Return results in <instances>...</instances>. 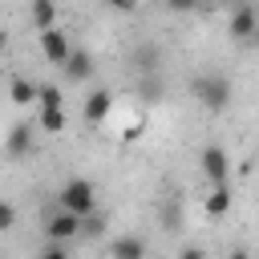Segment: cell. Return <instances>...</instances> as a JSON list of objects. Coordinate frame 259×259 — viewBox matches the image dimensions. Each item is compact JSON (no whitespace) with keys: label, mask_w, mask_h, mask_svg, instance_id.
Segmentation results:
<instances>
[{"label":"cell","mask_w":259,"mask_h":259,"mask_svg":"<svg viewBox=\"0 0 259 259\" xmlns=\"http://www.w3.org/2000/svg\"><path fill=\"white\" fill-rule=\"evenodd\" d=\"M40 130L45 134H61L65 130V105L61 109H40Z\"/></svg>","instance_id":"e0dca14e"},{"label":"cell","mask_w":259,"mask_h":259,"mask_svg":"<svg viewBox=\"0 0 259 259\" xmlns=\"http://www.w3.org/2000/svg\"><path fill=\"white\" fill-rule=\"evenodd\" d=\"M4 150H8L12 158H24V154L32 150V125H28V121H16V125L8 130V142H4Z\"/></svg>","instance_id":"9c48e42d"},{"label":"cell","mask_w":259,"mask_h":259,"mask_svg":"<svg viewBox=\"0 0 259 259\" xmlns=\"http://www.w3.org/2000/svg\"><path fill=\"white\" fill-rule=\"evenodd\" d=\"M227 259H251V255H247V251H235V255H227Z\"/></svg>","instance_id":"d4e9b609"},{"label":"cell","mask_w":259,"mask_h":259,"mask_svg":"<svg viewBox=\"0 0 259 259\" xmlns=\"http://www.w3.org/2000/svg\"><path fill=\"white\" fill-rule=\"evenodd\" d=\"M202 206H206V214H210V219H223V214L231 210V186H227V182H223V186H214V190L206 194V202H202Z\"/></svg>","instance_id":"4fadbf2b"},{"label":"cell","mask_w":259,"mask_h":259,"mask_svg":"<svg viewBox=\"0 0 259 259\" xmlns=\"http://www.w3.org/2000/svg\"><path fill=\"white\" fill-rule=\"evenodd\" d=\"M134 69L138 73H158V65H162V53H158V45H142V49H134Z\"/></svg>","instance_id":"8fae6325"},{"label":"cell","mask_w":259,"mask_h":259,"mask_svg":"<svg viewBox=\"0 0 259 259\" xmlns=\"http://www.w3.org/2000/svg\"><path fill=\"white\" fill-rule=\"evenodd\" d=\"M8 97H12L16 105H32V101H36V85L24 81V77H16V81L8 85Z\"/></svg>","instance_id":"9a60e30c"},{"label":"cell","mask_w":259,"mask_h":259,"mask_svg":"<svg viewBox=\"0 0 259 259\" xmlns=\"http://www.w3.org/2000/svg\"><path fill=\"white\" fill-rule=\"evenodd\" d=\"M194 4H198V0H166V8H170V12H190Z\"/></svg>","instance_id":"7402d4cb"},{"label":"cell","mask_w":259,"mask_h":259,"mask_svg":"<svg viewBox=\"0 0 259 259\" xmlns=\"http://www.w3.org/2000/svg\"><path fill=\"white\" fill-rule=\"evenodd\" d=\"M198 162H202V174H206L214 186H223V182L231 178V158H227V150H223V146H206Z\"/></svg>","instance_id":"3957f363"},{"label":"cell","mask_w":259,"mask_h":259,"mask_svg":"<svg viewBox=\"0 0 259 259\" xmlns=\"http://www.w3.org/2000/svg\"><path fill=\"white\" fill-rule=\"evenodd\" d=\"M57 202H61V210H73V214H93L97 210V190H93V182L89 178H69L65 186H61V194H57Z\"/></svg>","instance_id":"7a4b0ae2"},{"label":"cell","mask_w":259,"mask_h":259,"mask_svg":"<svg viewBox=\"0 0 259 259\" xmlns=\"http://www.w3.org/2000/svg\"><path fill=\"white\" fill-rule=\"evenodd\" d=\"M65 81H89L93 77V57L85 53V49H69V57H65Z\"/></svg>","instance_id":"ba28073f"},{"label":"cell","mask_w":259,"mask_h":259,"mask_svg":"<svg viewBox=\"0 0 259 259\" xmlns=\"http://www.w3.org/2000/svg\"><path fill=\"white\" fill-rule=\"evenodd\" d=\"M158 219H162L166 231H178V227H182V206H178V198H166V202L158 206Z\"/></svg>","instance_id":"2e32d148"},{"label":"cell","mask_w":259,"mask_h":259,"mask_svg":"<svg viewBox=\"0 0 259 259\" xmlns=\"http://www.w3.org/2000/svg\"><path fill=\"white\" fill-rule=\"evenodd\" d=\"M190 89H194V97H198V105L202 109H210V113H223L227 105H231V77H223V73H198L194 81H190Z\"/></svg>","instance_id":"6da1fadb"},{"label":"cell","mask_w":259,"mask_h":259,"mask_svg":"<svg viewBox=\"0 0 259 259\" xmlns=\"http://www.w3.org/2000/svg\"><path fill=\"white\" fill-rule=\"evenodd\" d=\"M69 49H73V45H69V36H65V32H61L57 24L40 32V53H45V57H49L53 65H65V57H69Z\"/></svg>","instance_id":"8992f818"},{"label":"cell","mask_w":259,"mask_h":259,"mask_svg":"<svg viewBox=\"0 0 259 259\" xmlns=\"http://www.w3.org/2000/svg\"><path fill=\"white\" fill-rule=\"evenodd\" d=\"M227 32H231L235 40H251V36L259 32V12H255L251 4L235 8V12H231V24H227Z\"/></svg>","instance_id":"5b68a950"},{"label":"cell","mask_w":259,"mask_h":259,"mask_svg":"<svg viewBox=\"0 0 259 259\" xmlns=\"http://www.w3.org/2000/svg\"><path fill=\"white\" fill-rule=\"evenodd\" d=\"M45 235H49L53 243H65V239L81 235V214H73V210H57V214L45 223Z\"/></svg>","instance_id":"277c9868"},{"label":"cell","mask_w":259,"mask_h":259,"mask_svg":"<svg viewBox=\"0 0 259 259\" xmlns=\"http://www.w3.org/2000/svg\"><path fill=\"white\" fill-rule=\"evenodd\" d=\"M40 259H69V251H65V243H53V247L40 251Z\"/></svg>","instance_id":"ffe728a7"},{"label":"cell","mask_w":259,"mask_h":259,"mask_svg":"<svg viewBox=\"0 0 259 259\" xmlns=\"http://www.w3.org/2000/svg\"><path fill=\"white\" fill-rule=\"evenodd\" d=\"M121 138H125V142H134V138H142V121H134V125H125V130H121Z\"/></svg>","instance_id":"603a6c76"},{"label":"cell","mask_w":259,"mask_h":259,"mask_svg":"<svg viewBox=\"0 0 259 259\" xmlns=\"http://www.w3.org/2000/svg\"><path fill=\"white\" fill-rule=\"evenodd\" d=\"M138 97H142V101H162V97H166V81H162V73H142V81H138Z\"/></svg>","instance_id":"7c38bea8"},{"label":"cell","mask_w":259,"mask_h":259,"mask_svg":"<svg viewBox=\"0 0 259 259\" xmlns=\"http://www.w3.org/2000/svg\"><path fill=\"white\" fill-rule=\"evenodd\" d=\"M36 101H40V109H61V105H65V97H61L57 85H40V89H36Z\"/></svg>","instance_id":"ac0fdd59"},{"label":"cell","mask_w":259,"mask_h":259,"mask_svg":"<svg viewBox=\"0 0 259 259\" xmlns=\"http://www.w3.org/2000/svg\"><path fill=\"white\" fill-rule=\"evenodd\" d=\"M109 259H146V243L138 235H121V239H113Z\"/></svg>","instance_id":"30bf717a"},{"label":"cell","mask_w":259,"mask_h":259,"mask_svg":"<svg viewBox=\"0 0 259 259\" xmlns=\"http://www.w3.org/2000/svg\"><path fill=\"white\" fill-rule=\"evenodd\" d=\"M105 4H109L113 12H134V8H138V0H105Z\"/></svg>","instance_id":"44dd1931"},{"label":"cell","mask_w":259,"mask_h":259,"mask_svg":"<svg viewBox=\"0 0 259 259\" xmlns=\"http://www.w3.org/2000/svg\"><path fill=\"white\" fill-rule=\"evenodd\" d=\"M109 109H113V93L109 89H93L89 97H85V125H101L105 117H109Z\"/></svg>","instance_id":"52a82bcc"},{"label":"cell","mask_w":259,"mask_h":259,"mask_svg":"<svg viewBox=\"0 0 259 259\" xmlns=\"http://www.w3.org/2000/svg\"><path fill=\"white\" fill-rule=\"evenodd\" d=\"M178 259H202V251H198V247H182V251H178Z\"/></svg>","instance_id":"cb8c5ba5"},{"label":"cell","mask_w":259,"mask_h":259,"mask_svg":"<svg viewBox=\"0 0 259 259\" xmlns=\"http://www.w3.org/2000/svg\"><path fill=\"white\" fill-rule=\"evenodd\" d=\"M12 227H16V210H12L8 202H0V235H4V231H12Z\"/></svg>","instance_id":"d6986e66"},{"label":"cell","mask_w":259,"mask_h":259,"mask_svg":"<svg viewBox=\"0 0 259 259\" xmlns=\"http://www.w3.org/2000/svg\"><path fill=\"white\" fill-rule=\"evenodd\" d=\"M53 20H57V4L53 0H32V24L45 32V28H53Z\"/></svg>","instance_id":"5bb4252c"},{"label":"cell","mask_w":259,"mask_h":259,"mask_svg":"<svg viewBox=\"0 0 259 259\" xmlns=\"http://www.w3.org/2000/svg\"><path fill=\"white\" fill-rule=\"evenodd\" d=\"M4 49H8V36H4V32H0V53H4Z\"/></svg>","instance_id":"484cf974"}]
</instances>
